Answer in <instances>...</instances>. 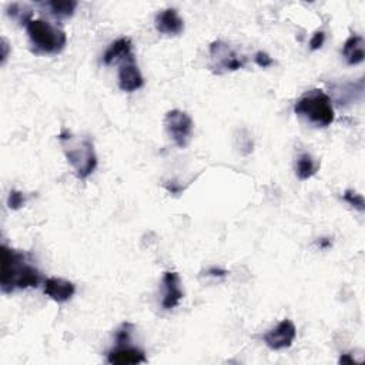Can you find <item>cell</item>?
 <instances>
[{"label": "cell", "instance_id": "cell-1", "mask_svg": "<svg viewBox=\"0 0 365 365\" xmlns=\"http://www.w3.org/2000/svg\"><path fill=\"white\" fill-rule=\"evenodd\" d=\"M41 283L40 271L32 265L25 253L2 246V271H0V287L5 294L16 290L36 288Z\"/></svg>", "mask_w": 365, "mask_h": 365}, {"label": "cell", "instance_id": "cell-2", "mask_svg": "<svg viewBox=\"0 0 365 365\" xmlns=\"http://www.w3.org/2000/svg\"><path fill=\"white\" fill-rule=\"evenodd\" d=\"M59 142L77 178L86 180L93 174L98 167V154L90 137L73 135L70 131L63 130L59 134Z\"/></svg>", "mask_w": 365, "mask_h": 365}, {"label": "cell", "instance_id": "cell-3", "mask_svg": "<svg viewBox=\"0 0 365 365\" xmlns=\"http://www.w3.org/2000/svg\"><path fill=\"white\" fill-rule=\"evenodd\" d=\"M26 32L30 41V51L39 56L59 55L65 51L67 44L65 30L48 20H30L26 26Z\"/></svg>", "mask_w": 365, "mask_h": 365}, {"label": "cell", "instance_id": "cell-4", "mask_svg": "<svg viewBox=\"0 0 365 365\" xmlns=\"http://www.w3.org/2000/svg\"><path fill=\"white\" fill-rule=\"evenodd\" d=\"M294 113L318 128L331 126L336 119L331 98L319 88L305 91L296 102Z\"/></svg>", "mask_w": 365, "mask_h": 365}, {"label": "cell", "instance_id": "cell-5", "mask_svg": "<svg viewBox=\"0 0 365 365\" xmlns=\"http://www.w3.org/2000/svg\"><path fill=\"white\" fill-rule=\"evenodd\" d=\"M246 66V58L237 53L230 44L217 40L210 44V69L223 74L227 72H236Z\"/></svg>", "mask_w": 365, "mask_h": 365}, {"label": "cell", "instance_id": "cell-6", "mask_svg": "<svg viewBox=\"0 0 365 365\" xmlns=\"http://www.w3.org/2000/svg\"><path fill=\"white\" fill-rule=\"evenodd\" d=\"M164 127L173 143L180 147L185 149L192 140L194 123L193 119L182 110L174 109L167 112L164 117Z\"/></svg>", "mask_w": 365, "mask_h": 365}, {"label": "cell", "instance_id": "cell-7", "mask_svg": "<svg viewBox=\"0 0 365 365\" xmlns=\"http://www.w3.org/2000/svg\"><path fill=\"white\" fill-rule=\"evenodd\" d=\"M297 337V330L291 319H283L276 327L267 331L263 337L264 344L272 351L290 348Z\"/></svg>", "mask_w": 365, "mask_h": 365}, {"label": "cell", "instance_id": "cell-8", "mask_svg": "<svg viewBox=\"0 0 365 365\" xmlns=\"http://www.w3.org/2000/svg\"><path fill=\"white\" fill-rule=\"evenodd\" d=\"M145 86V77L135 63L134 56H128L120 63L119 69V87L126 93H133Z\"/></svg>", "mask_w": 365, "mask_h": 365}, {"label": "cell", "instance_id": "cell-9", "mask_svg": "<svg viewBox=\"0 0 365 365\" xmlns=\"http://www.w3.org/2000/svg\"><path fill=\"white\" fill-rule=\"evenodd\" d=\"M161 287H163L161 307L167 311L175 308L182 300V297H185V293L181 290V280L178 272L166 271L161 280Z\"/></svg>", "mask_w": 365, "mask_h": 365}, {"label": "cell", "instance_id": "cell-10", "mask_svg": "<svg viewBox=\"0 0 365 365\" xmlns=\"http://www.w3.org/2000/svg\"><path fill=\"white\" fill-rule=\"evenodd\" d=\"M107 362L113 365H130V364H143L147 362L143 350L128 344H117L116 348L107 352Z\"/></svg>", "mask_w": 365, "mask_h": 365}, {"label": "cell", "instance_id": "cell-11", "mask_svg": "<svg viewBox=\"0 0 365 365\" xmlns=\"http://www.w3.org/2000/svg\"><path fill=\"white\" fill-rule=\"evenodd\" d=\"M43 293L48 296L55 303L63 304L73 298L76 294V286L65 279L59 277H51L46 279L43 283Z\"/></svg>", "mask_w": 365, "mask_h": 365}, {"label": "cell", "instance_id": "cell-12", "mask_svg": "<svg viewBox=\"0 0 365 365\" xmlns=\"http://www.w3.org/2000/svg\"><path fill=\"white\" fill-rule=\"evenodd\" d=\"M154 27L160 34L178 36L185 32V20H182L177 9L168 8L157 13L154 19Z\"/></svg>", "mask_w": 365, "mask_h": 365}, {"label": "cell", "instance_id": "cell-13", "mask_svg": "<svg viewBox=\"0 0 365 365\" xmlns=\"http://www.w3.org/2000/svg\"><path fill=\"white\" fill-rule=\"evenodd\" d=\"M131 49H133L131 40L128 37H120L116 41H113L107 48V51L105 52L103 63L107 66L114 65L117 62L121 63L124 59H127L128 56L133 55Z\"/></svg>", "mask_w": 365, "mask_h": 365}, {"label": "cell", "instance_id": "cell-14", "mask_svg": "<svg viewBox=\"0 0 365 365\" xmlns=\"http://www.w3.org/2000/svg\"><path fill=\"white\" fill-rule=\"evenodd\" d=\"M365 43L361 34L350 36L343 46V56L350 66H355L364 62Z\"/></svg>", "mask_w": 365, "mask_h": 365}, {"label": "cell", "instance_id": "cell-15", "mask_svg": "<svg viewBox=\"0 0 365 365\" xmlns=\"http://www.w3.org/2000/svg\"><path fill=\"white\" fill-rule=\"evenodd\" d=\"M40 6L48 11L52 18L58 20H65L70 19L74 15L79 4L74 2V0H53V2L41 4Z\"/></svg>", "mask_w": 365, "mask_h": 365}, {"label": "cell", "instance_id": "cell-16", "mask_svg": "<svg viewBox=\"0 0 365 365\" xmlns=\"http://www.w3.org/2000/svg\"><path fill=\"white\" fill-rule=\"evenodd\" d=\"M318 170V163L308 154V153H303L301 156H298L297 163H296V174L300 180H308L311 178Z\"/></svg>", "mask_w": 365, "mask_h": 365}, {"label": "cell", "instance_id": "cell-17", "mask_svg": "<svg viewBox=\"0 0 365 365\" xmlns=\"http://www.w3.org/2000/svg\"><path fill=\"white\" fill-rule=\"evenodd\" d=\"M8 16L12 19V20H15V22H18L19 25H25V26H27V23L30 22V20H33L32 19V15H33V12H32V9L27 6V5H23V4H12V5H9L8 6Z\"/></svg>", "mask_w": 365, "mask_h": 365}, {"label": "cell", "instance_id": "cell-18", "mask_svg": "<svg viewBox=\"0 0 365 365\" xmlns=\"http://www.w3.org/2000/svg\"><path fill=\"white\" fill-rule=\"evenodd\" d=\"M26 204V196L22 192L12 190L8 197V206L11 210H20Z\"/></svg>", "mask_w": 365, "mask_h": 365}, {"label": "cell", "instance_id": "cell-19", "mask_svg": "<svg viewBox=\"0 0 365 365\" xmlns=\"http://www.w3.org/2000/svg\"><path fill=\"white\" fill-rule=\"evenodd\" d=\"M344 200L350 204V206H352L354 208H357L358 211H364V197L361 196V194H358V193H355V192H352V190H347L345 193H344Z\"/></svg>", "mask_w": 365, "mask_h": 365}, {"label": "cell", "instance_id": "cell-20", "mask_svg": "<svg viewBox=\"0 0 365 365\" xmlns=\"http://www.w3.org/2000/svg\"><path fill=\"white\" fill-rule=\"evenodd\" d=\"M326 41V33L324 32H315L310 40V49L311 51H318L323 48V44Z\"/></svg>", "mask_w": 365, "mask_h": 365}, {"label": "cell", "instance_id": "cell-21", "mask_svg": "<svg viewBox=\"0 0 365 365\" xmlns=\"http://www.w3.org/2000/svg\"><path fill=\"white\" fill-rule=\"evenodd\" d=\"M254 60H255L257 66H260V67H263V69H267V67H270V66L274 65L272 58H270V55H267L265 52H261V51L255 53Z\"/></svg>", "mask_w": 365, "mask_h": 365}, {"label": "cell", "instance_id": "cell-22", "mask_svg": "<svg viewBox=\"0 0 365 365\" xmlns=\"http://www.w3.org/2000/svg\"><path fill=\"white\" fill-rule=\"evenodd\" d=\"M207 274H208V276H211V277H225L228 272H227L225 270H223V268H215V267H213V268H210V270L207 271Z\"/></svg>", "mask_w": 365, "mask_h": 365}, {"label": "cell", "instance_id": "cell-23", "mask_svg": "<svg viewBox=\"0 0 365 365\" xmlns=\"http://www.w3.org/2000/svg\"><path fill=\"white\" fill-rule=\"evenodd\" d=\"M8 49H9V44H8V41H6V39H4L2 40V63L5 65V62H6V59H8Z\"/></svg>", "mask_w": 365, "mask_h": 365}, {"label": "cell", "instance_id": "cell-24", "mask_svg": "<svg viewBox=\"0 0 365 365\" xmlns=\"http://www.w3.org/2000/svg\"><path fill=\"white\" fill-rule=\"evenodd\" d=\"M318 244H319V247H321V248H327V247L331 246V241L328 239H321V241H319Z\"/></svg>", "mask_w": 365, "mask_h": 365}]
</instances>
